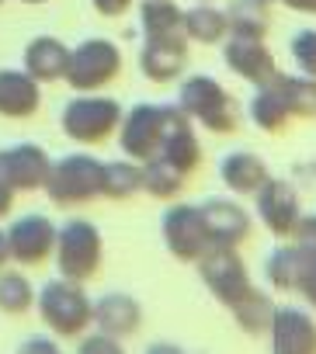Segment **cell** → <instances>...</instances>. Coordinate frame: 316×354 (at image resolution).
Returning <instances> with one entry per match:
<instances>
[{"label":"cell","instance_id":"cell-37","mask_svg":"<svg viewBox=\"0 0 316 354\" xmlns=\"http://www.w3.org/2000/svg\"><path fill=\"white\" fill-rule=\"evenodd\" d=\"M91 4H94V11H97L101 18H122V15L136 4V0H91Z\"/></svg>","mask_w":316,"mask_h":354},{"label":"cell","instance_id":"cell-3","mask_svg":"<svg viewBox=\"0 0 316 354\" xmlns=\"http://www.w3.org/2000/svg\"><path fill=\"white\" fill-rule=\"evenodd\" d=\"M53 261L59 268V278L70 281H91L101 271L104 261V236L91 219H66L63 226H56V250Z\"/></svg>","mask_w":316,"mask_h":354},{"label":"cell","instance_id":"cell-19","mask_svg":"<svg viewBox=\"0 0 316 354\" xmlns=\"http://www.w3.org/2000/svg\"><path fill=\"white\" fill-rule=\"evenodd\" d=\"M42 108V84L25 70H0V115L32 118Z\"/></svg>","mask_w":316,"mask_h":354},{"label":"cell","instance_id":"cell-24","mask_svg":"<svg viewBox=\"0 0 316 354\" xmlns=\"http://www.w3.org/2000/svg\"><path fill=\"white\" fill-rule=\"evenodd\" d=\"M275 91L281 94L292 118H316V80L306 73H275Z\"/></svg>","mask_w":316,"mask_h":354},{"label":"cell","instance_id":"cell-35","mask_svg":"<svg viewBox=\"0 0 316 354\" xmlns=\"http://www.w3.org/2000/svg\"><path fill=\"white\" fill-rule=\"evenodd\" d=\"M299 250H316V216H299L292 236H288Z\"/></svg>","mask_w":316,"mask_h":354},{"label":"cell","instance_id":"cell-23","mask_svg":"<svg viewBox=\"0 0 316 354\" xmlns=\"http://www.w3.org/2000/svg\"><path fill=\"white\" fill-rule=\"evenodd\" d=\"M142 192V163L122 156V160H108L104 174H101V198L111 202H129Z\"/></svg>","mask_w":316,"mask_h":354},{"label":"cell","instance_id":"cell-21","mask_svg":"<svg viewBox=\"0 0 316 354\" xmlns=\"http://www.w3.org/2000/svg\"><path fill=\"white\" fill-rule=\"evenodd\" d=\"M66 59H70V49L59 39L39 35V39H32L25 46V59L21 63H25V73L35 77L39 84H56L66 73Z\"/></svg>","mask_w":316,"mask_h":354},{"label":"cell","instance_id":"cell-40","mask_svg":"<svg viewBox=\"0 0 316 354\" xmlns=\"http://www.w3.org/2000/svg\"><path fill=\"white\" fill-rule=\"evenodd\" d=\"M11 209H15V192H11L4 181H0V219L11 216Z\"/></svg>","mask_w":316,"mask_h":354},{"label":"cell","instance_id":"cell-18","mask_svg":"<svg viewBox=\"0 0 316 354\" xmlns=\"http://www.w3.org/2000/svg\"><path fill=\"white\" fill-rule=\"evenodd\" d=\"M160 156H164L167 163H174L185 177L202 167V142H198V136H195V122H192L181 108H174V118H171V129H167V136H164Z\"/></svg>","mask_w":316,"mask_h":354},{"label":"cell","instance_id":"cell-5","mask_svg":"<svg viewBox=\"0 0 316 354\" xmlns=\"http://www.w3.org/2000/svg\"><path fill=\"white\" fill-rule=\"evenodd\" d=\"M122 104L115 97L104 94H77L73 101L63 104L59 115V129L63 136H70L80 146H97L104 139H111L122 125Z\"/></svg>","mask_w":316,"mask_h":354},{"label":"cell","instance_id":"cell-25","mask_svg":"<svg viewBox=\"0 0 316 354\" xmlns=\"http://www.w3.org/2000/svg\"><path fill=\"white\" fill-rule=\"evenodd\" d=\"M247 115H250V122L261 129V132H281L285 125H288V108H285V101H281V94L275 91V84L268 80V84H261V87H254V97H250V104H247Z\"/></svg>","mask_w":316,"mask_h":354},{"label":"cell","instance_id":"cell-9","mask_svg":"<svg viewBox=\"0 0 316 354\" xmlns=\"http://www.w3.org/2000/svg\"><path fill=\"white\" fill-rule=\"evenodd\" d=\"M4 233H8V257L21 268H42L56 250V223L42 212L18 216Z\"/></svg>","mask_w":316,"mask_h":354},{"label":"cell","instance_id":"cell-30","mask_svg":"<svg viewBox=\"0 0 316 354\" xmlns=\"http://www.w3.org/2000/svg\"><path fill=\"white\" fill-rule=\"evenodd\" d=\"M230 313H233V323H236L243 333L257 337V333H268V323H271L275 302H271V295H268V292L250 288L236 306H230Z\"/></svg>","mask_w":316,"mask_h":354},{"label":"cell","instance_id":"cell-6","mask_svg":"<svg viewBox=\"0 0 316 354\" xmlns=\"http://www.w3.org/2000/svg\"><path fill=\"white\" fill-rule=\"evenodd\" d=\"M174 108L178 104H146V101L129 108L122 115V125H118L122 156H129L136 163H146L153 156H160V146H164V136L171 129Z\"/></svg>","mask_w":316,"mask_h":354},{"label":"cell","instance_id":"cell-10","mask_svg":"<svg viewBox=\"0 0 316 354\" xmlns=\"http://www.w3.org/2000/svg\"><path fill=\"white\" fill-rule=\"evenodd\" d=\"M160 240H164V247H167L178 261L195 264V261L209 250L198 205H188V202L167 205L164 216H160Z\"/></svg>","mask_w":316,"mask_h":354},{"label":"cell","instance_id":"cell-22","mask_svg":"<svg viewBox=\"0 0 316 354\" xmlns=\"http://www.w3.org/2000/svg\"><path fill=\"white\" fill-rule=\"evenodd\" d=\"M181 32H185V39H192V42L219 46V42H226V35H230V21H226V11L212 8L209 0H198V8H188V11H185Z\"/></svg>","mask_w":316,"mask_h":354},{"label":"cell","instance_id":"cell-12","mask_svg":"<svg viewBox=\"0 0 316 354\" xmlns=\"http://www.w3.org/2000/svg\"><path fill=\"white\" fill-rule=\"evenodd\" d=\"M257 219L264 223V230L278 240H288L302 209H299V192L295 185L281 181V177H268V181L257 188Z\"/></svg>","mask_w":316,"mask_h":354},{"label":"cell","instance_id":"cell-38","mask_svg":"<svg viewBox=\"0 0 316 354\" xmlns=\"http://www.w3.org/2000/svg\"><path fill=\"white\" fill-rule=\"evenodd\" d=\"M264 4H285L288 11H299V15H316V0H264Z\"/></svg>","mask_w":316,"mask_h":354},{"label":"cell","instance_id":"cell-14","mask_svg":"<svg viewBox=\"0 0 316 354\" xmlns=\"http://www.w3.org/2000/svg\"><path fill=\"white\" fill-rule=\"evenodd\" d=\"M209 247H240L250 236V212L230 198H205L198 205Z\"/></svg>","mask_w":316,"mask_h":354},{"label":"cell","instance_id":"cell-2","mask_svg":"<svg viewBox=\"0 0 316 354\" xmlns=\"http://www.w3.org/2000/svg\"><path fill=\"white\" fill-rule=\"evenodd\" d=\"M178 108L198 122L202 129L216 132V136H226V132H236L240 129V111H236V101L230 97V91L209 77V73H195L188 77L181 87H178Z\"/></svg>","mask_w":316,"mask_h":354},{"label":"cell","instance_id":"cell-8","mask_svg":"<svg viewBox=\"0 0 316 354\" xmlns=\"http://www.w3.org/2000/svg\"><path fill=\"white\" fill-rule=\"evenodd\" d=\"M195 264H198V274H202L205 288L212 292V299H219L226 309L236 306L254 288L250 271H247L243 257L236 254V247H209Z\"/></svg>","mask_w":316,"mask_h":354},{"label":"cell","instance_id":"cell-41","mask_svg":"<svg viewBox=\"0 0 316 354\" xmlns=\"http://www.w3.org/2000/svg\"><path fill=\"white\" fill-rule=\"evenodd\" d=\"M11 257H8V233H4V226H0V268H4Z\"/></svg>","mask_w":316,"mask_h":354},{"label":"cell","instance_id":"cell-20","mask_svg":"<svg viewBox=\"0 0 316 354\" xmlns=\"http://www.w3.org/2000/svg\"><path fill=\"white\" fill-rule=\"evenodd\" d=\"M271 177L264 156L247 153V149H233L219 160V181L233 192V195H257V188Z\"/></svg>","mask_w":316,"mask_h":354},{"label":"cell","instance_id":"cell-28","mask_svg":"<svg viewBox=\"0 0 316 354\" xmlns=\"http://www.w3.org/2000/svg\"><path fill=\"white\" fill-rule=\"evenodd\" d=\"M299 274H302V250L295 243H278L268 261H264V278L271 288L278 292H295L299 285Z\"/></svg>","mask_w":316,"mask_h":354},{"label":"cell","instance_id":"cell-11","mask_svg":"<svg viewBox=\"0 0 316 354\" xmlns=\"http://www.w3.org/2000/svg\"><path fill=\"white\" fill-rule=\"evenodd\" d=\"M53 156L39 142H15L0 146V181H4L15 195L18 192H39L46 188Z\"/></svg>","mask_w":316,"mask_h":354},{"label":"cell","instance_id":"cell-7","mask_svg":"<svg viewBox=\"0 0 316 354\" xmlns=\"http://www.w3.org/2000/svg\"><path fill=\"white\" fill-rule=\"evenodd\" d=\"M118 73H122V49L111 39H84L80 46L70 49L63 80L73 91L91 94V91H101V87L115 84Z\"/></svg>","mask_w":316,"mask_h":354},{"label":"cell","instance_id":"cell-27","mask_svg":"<svg viewBox=\"0 0 316 354\" xmlns=\"http://www.w3.org/2000/svg\"><path fill=\"white\" fill-rule=\"evenodd\" d=\"M185 11L174 0H142L139 4V25L146 39H164V35H185L181 32Z\"/></svg>","mask_w":316,"mask_h":354},{"label":"cell","instance_id":"cell-15","mask_svg":"<svg viewBox=\"0 0 316 354\" xmlns=\"http://www.w3.org/2000/svg\"><path fill=\"white\" fill-rule=\"evenodd\" d=\"M223 63L247 84L261 87L268 84L278 66H275V53L264 46V39H243V35H230L223 42Z\"/></svg>","mask_w":316,"mask_h":354},{"label":"cell","instance_id":"cell-16","mask_svg":"<svg viewBox=\"0 0 316 354\" xmlns=\"http://www.w3.org/2000/svg\"><path fill=\"white\" fill-rule=\"evenodd\" d=\"M188 66V39L185 35H164V39H146L139 53V70L153 84H171Z\"/></svg>","mask_w":316,"mask_h":354},{"label":"cell","instance_id":"cell-4","mask_svg":"<svg viewBox=\"0 0 316 354\" xmlns=\"http://www.w3.org/2000/svg\"><path fill=\"white\" fill-rule=\"evenodd\" d=\"M101 174H104V160H97L91 153H70L63 160H53L42 192L49 195V202L56 209L87 205V202L101 198Z\"/></svg>","mask_w":316,"mask_h":354},{"label":"cell","instance_id":"cell-33","mask_svg":"<svg viewBox=\"0 0 316 354\" xmlns=\"http://www.w3.org/2000/svg\"><path fill=\"white\" fill-rule=\"evenodd\" d=\"M80 344H77V354H125V347H122V340H115V337H108V333H84V337H77Z\"/></svg>","mask_w":316,"mask_h":354},{"label":"cell","instance_id":"cell-36","mask_svg":"<svg viewBox=\"0 0 316 354\" xmlns=\"http://www.w3.org/2000/svg\"><path fill=\"white\" fill-rule=\"evenodd\" d=\"M18 354H63V351H59V344H56L53 337H46V333H35V337L21 340Z\"/></svg>","mask_w":316,"mask_h":354},{"label":"cell","instance_id":"cell-17","mask_svg":"<svg viewBox=\"0 0 316 354\" xmlns=\"http://www.w3.org/2000/svg\"><path fill=\"white\" fill-rule=\"evenodd\" d=\"M94 326L115 340H125L142 326V302L129 292H104L94 299Z\"/></svg>","mask_w":316,"mask_h":354},{"label":"cell","instance_id":"cell-32","mask_svg":"<svg viewBox=\"0 0 316 354\" xmlns=\"http://www.w3.org/2000/svg\"><path fill=\"white\" fill-rule=\"evenodd\" d=\"M288 49H292L295 66H299L306 77L316 80V28H302V32H295Z\"/></svg>","mask_w":316,"mask_h":354},{"label":"cell","instance_id":"cell-29","mask_svg":"<svg viewBox=\"0 0 316 354\" xmlns=\"http://www.w3.org/2000/svg\"><path fill=\"white\" fill-rule=\"evenodd\" d=\"M226 21H230V35H243V39H264L271 28V15L264 0H233Z\"/></svg>","mask_w":316,"mask_h":354},{"label":"cell","instance_id":"cell-1","mask_svg":"<svg viewBox=\"0 0 316 354\" xmlns=\"http://www.w3.org/2000/svg\"><path fill=\"white\" fill-rule=\"evenodd\" d=\"M35 309L53 337L77 340L91 330L94 323V302L80 288V281L70 278H53L35 292Z\"/></svg>","mask_w":316,"mask_h":354},{"label":"cell","instance_id":"cell-43","mask_svg":"<svg viewBox=\"0 0 316 354\" xmlns=\"http://www.w3.org/2000/svg\"><path fill=\"white\" fill-rule=\"evenodd\" d=\"M0 4H4V0H0Z\"/></svg>","mask_w":316,"mask_h":354},{"label":"cell","instance_id":"cell-31","mask_svg":"<svg viewBox=\"0 0 316 354\" xmlns=\"http://www.w3.org/2000/svg\"><path fill=\"white\" fill-rule=\"evenodd\" d=\"M35 306V285L25 271H4L0 268V313L25 316Z\"/></svg>","mask_w":316,"mask_h":354},{"label":"cell","instance_id":"cell-39","mask_svg":"<svg viewBox=\"0 0 316 354\" xmlns=\"http://www.w3.org/2000/svg\"><path fill=\"white\" fill-rule=\"evenodd\" d=\"M142 354H188V351H185V347H178L174 340H153Z\"/></svg>","mask_w":316,"mask_h":354},{"label":"cell","instance_id":"cell-42","mask_svg":"<svg viewBox=\"0 0 316 354\" xmlns=\"http://www.w3.org/2000/svg\"><path fill=\"white\" fill-rule=\"evenodd\" d=\"M21 4H46V0H21Z\"/></svg>","mask_w":316,"mask_h":354},{"label":"cell","instance_id":"cell-26","mask_svg":"<svg viewBox=\"0 0 316 354\" xmlns=\"http://www.w3.org/2000/svg\"><path fill=\"white\" fill-rule=\"evenodd\" d=\"M185 181L188 177L174 163H167L164 156H153V160L142 163V192L160 198V202H174L185 192Z\"/></svg>","mask_w":316,"mask_h":354},{"label":"cell","instance_id":"cell-34","mask_svg":"<svg viewBox=\"0 0 316 354\" xmlns=\"http://www.w3.org/2000/svg\"><path fill=\"white\" fill-rule=\"evenodd\" d=\"M295 292L306 299V306L316 309V250H302V274H299Z\"/></svg>","mask_w":316,"mask_h":354},{"label":"cell","instance_id":"cell-13","mask_svg":"<svg viewBox=\"0 0 316 354\" xmlns=\"http://www.w3.org/2000/svg\"><path fill=\"white\" fill-rule=\"evenodd\" d=\"M268 337L271 354H316V319L302 306H275Z\"/></svg>","mask_w":316,"mask_h":354}]
</instances>
